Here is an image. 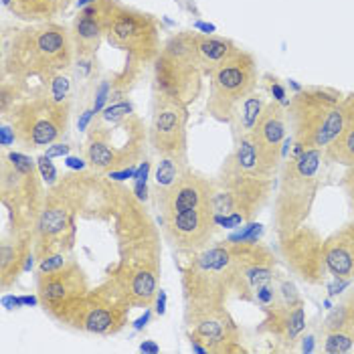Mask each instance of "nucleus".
<instances>
[{
	"label": "nucleus",
	"mask_w": 354,
	"mask_h": 354,
	"mask_svg": "<svg viewBox=\"0 0 354 354\" xmlns=\"http://www.w3.org/2000/svg\"><path fill=\"white\" fill-rule=\"evenodd\" d=\"M113 235L118 259L106 273L132 308H152L160 292L162 275V237L146 203L122 185L115 213Z\"/></svg>",
	"instance_id": "obj_1"
},
{
	"label": "nucleus",
	"mask_w": 354,
	"mask_h": 354,
	"mask_svg": "<svg viewBox=\"0 0 354 354\" xmlns=\"http://www.w3.org/2000/svg\"><path fill=\"white\" fill-rule=\"evenodd\" d=\"M215 191V178L189 168L176 185L154 196L164 241L174 251L191 257L211 245L218 229L213 205Z\"/></svg>",
	"instance_id": "obj_2"
},
{
	"label": "nucleus",
	"mask_w": 354,
	"mask_h": 354,
	"mask_svg": "<svg viewBox=\"0 0 354 354\" xmlns=\"http://www.w3.org/2000/svg\"><path fill=\"white\" fill-rule=\"evenodd\" d=\"M75 49L71 28L53 21L17 28L2 43V77L49 82L73 67Z\"/></svg>",
	"instance_id": "obj_3"
},
{
	"label": "nucleus",
	"mask_w": 354,
	"mask_h": 354,
	"mask_svg": "<svg viewBox=\"0 0 354 354\" xmlns=\"http://www.w3.org/2000/svg\"><path fill=\"white\" fill-rule=\"evenodd\" d=\"M324 158V150L306 148L300 154H292L281 162L272 215L277 239L306 225L320 191V172Z\"/></svg>",
	"instance_id": "obj_4"
},
{
	"label": "nucleus",
	"mask_w": 354,
	"mask_h": 354,
	"mask_svg": "<svg viewBox=\"0 0 354 354\" xmlns=\"http://www.w3.org/2000/svg\"><path fill=\"white\" fill-rule=\"evenodd\" d=\"M47 185L37 160L25 152L0 154V203L8 213V235L32 237V229L47 201Z\"/></svg>",
	"instance_id": "obj_5"
},
{
	"label": "nucleus",
	"mask_w": 354,
	"mask_h": 354,
	"mask_svg": "<svg viewBox=\"0 0 354 354\" xmlns=\"http://www.w3.org/2000/svg\"><path fill=\"white\" fill-rule=\"evenodd\" d=\"M273 180L275 172L261 162L251 134L235 140L233 150L223 160L215 178L218 189L231 196L235 211L245 223L255 221L270 203Z\"/></svg>",
	"instance_id": "obj_6"
},
{
	"label": "nucleus",
	"mask_w": 354,
	"mask_h": 354,
	"mask_svg": "<svg viewBox=\"0 0 354 354\" xmlns=\"http://www.w3.org/2000/svg\"><path fill=\"white\" fill-rule=\"evenodd\" d=\"M344 95L332 87H301L288 106V122L296 148L324 150L342 128Z\"/></svg>",
	"instance_id": "obj_7"
},
{
	"label": "nucleus",
	"mask_w": 354,
	"mask_h": 354,
	"mask_svg": "<svg viewBox=\"0 0 354 354\" xmlns=\"http://www.w3.org/2000/svg\"><path fill=\"white\" fill-rule=\"evenodd\" d=\"M185 306H227L235 296V253L229 239L191 255L183 268Z\"/></svg>",
	"instance_id": "obj_8"
},
{
	"label": "nucleus",
	"mask_w": 354,
	"mask_h": 354,
	"mask_svg": "<svg viewBox=\"0 0 354 354\" xmlns=\"http://www.w3.org/2000/svg\"><path fill=\"white\" fill-rule=\"evenodd\" d=\"M148 128L144 120L132 113L118 124H91L87 130L83 158L89 168L102 174L138 166L146 156Z\"/></svg>",
	"instance_id": "obj_9"
},
{
	"label": "nucleus",
	"mask_w": 354,
	"mask_h": 354,
	"mask_svg": "<svg viewBox=\"0 0 354 354\" xmlns=\"http://www.w3.org/2000/svg\"><path fill=\"white\" fill-rule=\"evenodd\" d=\"M194 30L170 35L154 65V91L164 93L185 106H191L203 91V65L198 61Z\"/></svg>",
	"instance_id": "obj_10"
},
{
	"label": "nucleus",
	"mask_w": 354,
	"mask_h": 354,
	"mask_svg": "<svg viewBox=\"0 0 354 354\" xmlns=\"http://www.w3.org/2000/svg\"><path fill=\"white\" fill-rule=\"evenodd\" d=\"M130 310L132 306L124 298V294L106 277L97 288H91L87 296L55 310L49 318L75 332L113 336L128 326Z\"/></svg>",
	"instance_id": "obj_11"
},
{
	"label": "nucleus",
	"mask_w": 354,
	"mask_h": 354,
	"mask_svg": "<svg viewBox=\"0 0 354 354\" xmlns=\"http://www.w3.org/2000/svg\"><path fill=\"white\" fill-rule=\"evenodd\" d=\"M71 118V102H59L49 93L25 97L6 120L23 150H43L65 136Z\"/></svg>",
	"instance_id": "obj_12"
},
{
	"label": "nucleus",
	"mask_w": 354,
	"mask_h": 354,
	"mask_svg": "<svg viewBox=\"0 0 354 354\" xmlns=\"http://www.w3.org/2000/svg\"><path fill=\"white\" fill-rule=\"evenodd\" d=\"M209 80L207 113L221 124H229L237 106L257 89V61L249 51L237 49L213 69Z\"/></svg>",
	"instance_id": "obj_13"
},
{
	"label": "nucleus",
	"mask_w": 354,
	"mask_h": 354,
	"mask_svg": "<svg viewBox=\"0 0 354 354\" xmlns=\"http://www.w3.org/2000/svg\"><path fill=\"white\" fill-rule=\"evenodd\" d=\"M122 183L95 170H73L59 178L49 191L59 194L82 218L109 221L113 218Z\"/></svg>",
	"instance_id": "obj_14"
},
{
	"label": "nucleus",
	"mask_w": 354,
	"mask_h": 354,
	"mask_svg": "<svg viewBox=\"0 0 354 354\" xmlns=\"http://www.w3.org/2000/svg\"><path fill=\"white\" fill-rule=\"evenodd\" d=\"M106 41L126 55L152 65L162 49L160 21L150 12L126 6L115 0L106 21Z\"/></svg>",
	"instance_id": "obj_15"
},
{
	"label": "nucleus",
	"mask_w": 354,
	"mask_h": 354,
	"mask_svg": "<svg viewBox=\"0 0 354 354\" xmlns=\"http://www.w3.org/2000/svg\"><path fill=\"white\" fill-rule=\"evenodd\" d=\"M185 326L191 340H198L209 354L247 353L241 330L227 306H185Z\"/></svg>",
	"instance_id": "obj_16"
},
{
	"label": "nucleus",
	"mask_w": 354,
	"mask_h": 354,
	"mask_svg": "<svg viewBox=\"0 0 354 354\" xmlns=\"http://www.w3.org/2000/svg\"><path fill=\"white\" fill-rule=\"evenodd\" d=\"M75 211L53 191H47V201L32 229V251L37 261L53 253H71L77 235Z\"/></svg>",
	"instance_id": "obj_17"
},
{
	"label": "nucleus",
	"mask_w": 354,
	"mask_h": 354,
	"mask_svg": "<svg viewBox=\"0 0 354 354\" xmlns=\"http://www.w3.org/2000/svg\"><path fill=\"white\" fill-rule=\"evenodd\" d=\"M277 255L288 272L308 286H322L326 281L324 237L308 225L277 239Z\"/></svg>",
	"instance_id": "obj_18"
},
{
	"label": "nucleus",
	"mask_w": 354,
	"mask_h": 354,
	"mask_svg": "<svg viewBox=\"0 0 354 354\" xmlns=\"http://www.w3.org/2000/svg\"><path fill=\"white\" fill-rule=\"evenodd\" d=\"M189 106L154 91L152 120L148 126V142L158 156L189 158L187 140Z\"/></svg>",
	"instance_id": "obj_19"
},
{
	"label": "nucleus",
	"mask_w": 354,
	"mask_h": 354,
	"mask_svg": "<svg viewBox=\"0 0 354 354\" xmlns=\"http://www.w3.org/2000/svg\"><path fill=\"white\" fill-rule=\"evenodd\" d=\"M235 253V296L239 300H255V292L261 286L279 279L277 255L272 247L259 241H231Z\"/></svg>",
	"instance_id": "obj_20"
},
{
	"label": "nucleus",
	"mask_w": 354,
	"mask_h": 354,
	"mask_svg": "<svg viewBox=\"0 0 354 354\" xmlns=\"http://www.w3.org/2000/svg\"><path fill=\"white\" fill-rule=\"evenodd\" d=\"M91 292V283L87 273L75 259H67V263L55 272H37V296L39 306L49 314L55 310L80 300Z\"/></svg>",
	"instance_id": "obj_21"
},
{
	"label": "nucleus",
	"mask_w": 354,
	"mask_h": 354,
	"mask_svg": "<svg viewBox=\"0 0 354 354\" xmlns=\"http://www.w3.org/2000/svg\"><path fill=\"white\" fill-rule=\"evenodd\" d=\"M255 150L272 172L277 174L288 146V111L277 102H268L257 124L251 130Z\"/></svg>",
	"instance_id": "obj_22"
},
{
	"label": "nucleus",
	"mask_w": 354,
	"mask_h": 354,
	"mask_svg": "<svg viewBox=\"0 0 354 354\" xmlns=\"http://www.w3.org/2000/svg\"><path fill=\"white\" fill-rule=\"evenodd\" d=\"M263 322L259 324V332L272 336L277 344L288 351H294L306 332V301L277 300L272 306H263Z\"/></svg>",
	"instance_id": "obj_23"
},
{
	"label": "nucleus",
	"mask_w": 354,
	"mask_h": 354,
	"mask_svg": "<svg viewBox=\"0 0 354 354\" xmlns=\"http://www.w3.org/2000/svg\"><path fill=\"white\" fill-rule=\"evenodd\" d=\"M324 259L334 279L354 281V218L324 237Z\"/></svg>",
	"instance_id": "obj_24"
},
{
	"label": "nucleus",
	"mask_w": 354,
	"mask_h": 354,
	"mask_svg": "<svg viewBox=\"0 0 354 354\" xmlns=\"http://www.w3.org/2000/svg\"><path fill=\"white\" fill-rule=\"evenodd\" d=\"M37 257L32 251L30 237H15L8 235L0 243V288L6 292L12 288L19 277L28 270H32Z\"/></svg>",
	"instance_id": "obj_25"
},
{
	"label": "nucleus",
	"mask_w": 354,
	"mask_h": 354,
	"mask_svg": "<svg viewBox=\"0 0 354 354\" xmlns=\"http://www.w3.org/2000/svg\"><path fill=\"white\" fill-rule=\"evenodd\" d=\"M324 156L330 162L354 166V91L342 100V128L324 148Z\"/></svg>",
	"instance_id": "obj_26"
},
{
	"label": "nucleus",
	"mask_w": 354,
	"mask_h": 354,
	"mask_svg": "<svg viewBox=\"0 0 354 354\" xmlns=\"http://www.w3.org/2000/svg\"><path fill=\"white\" fill-rule=\"evenodd\" d=\"M194 43H196V53H198V61L203 65L205 75H211L217 65H221L227 57H231L239 49L231 39L217 37V35H198L196 32Z\"/></svg>",
	"instance_id": "obj_27"
},
{
	"label": "nucleus",
	"mask_w": 354,
	"mask_h": 354,
	"mask_svg": "<svg viewBox=\"0 0 354 354\" xmlns=\"http://www.w3.org/2000/svg\"><path fill=\"white\" fill-rule=\"evenodd\" d=\"M266 106H268V102L257 91L247 95L245 100L237 106L231 122H229V126L233 130V140H239V138L251 134L253 126L257 124V120H259V115H261Z\"/></svg>",
	"instance_id": "obj_28"
},
{
	"label": "nucleus",
	"mask_w": 354,
	"mask_h": 354,
	"mask_svg": "<svg viewBox=\"0 0 354 354\" xmlns=\"http://www.w3.org/2000/svg\"><path fill=\"white\" fill-rule=\"evenodd\" d=\"M2 8L28 23H45L57 17L51 0H2Z\"/></svg>",
	"instance_id": "obj_29"
},
{
	"label": "nucleus",
	"mask_w": 354,
	"mask_h": 354,
	"mask_svg": "<svg viewBox=\"0 0 354 354\" xmlns=\"http://www.w3.org/2000/svg\"><path fill=\"white\" fill-rule=\"evenodd\" d=\"M334 330H342L344 334L351 336V340L354 342V288L346 296H342V300L336 306L330 308L328 316L320 326L322 334L334 332Z\"/></svg>",
	"instance_id": "obj_30"
},
{
	"label": "nucleus",
	"mask_w": 354,
	"mask_h": 354,
	"mask_svg": "<svg viewBox=\"0 0 354 354\" xmlns=\"http://www.w3.org/2000/svg\"><path fill=\"white\" fill-rule=\"evenodd\" d=\"M189 158H178V156H160L154 170V187H152V196H158L166 192L176 180L189 170Z\"/></svg>",
	"instance_id": "obj_31"
},
{
	"label": "nucleus",
	"mask_w": 354,
	"mask_h": 354,
	"mask_svg": "<svg viewBox=\"0 0 354 354\" xmlns=\"http://www.w3.org/2000/svg\"><path fill=\"white\" fill-rule=\"evenodd\" d=\"M146 69V63H142L136 57H126V65L120 73H115L109 82H111V104L113 102H122L126 100V95L134 89V85L140 82L142 73Z\"/></svg>",
	"instance_id": "obj_32"
},
{
	"label": "nucleus",
	"mask_w": 354,
	"mask_h": 354,
	"mask_svg": "<svg viewBox=\"0 0 354 354\" xmlns=\"http://www.w3.org/2000/svg\"><path fill=\"white\" fill-rule=\"evenodd\" d=\"M25 95H27V82L2 77V83H0V118L6 120L8 113L25 100Z\"/></svg>",
	"instance_id": "obj_33"
},
{
	"label": "nucleus",
	"mask_w": 354,
	"mask_h": 354,
	"mask_svg": "<svg viewBox=\"0 0 354 354\" xmlns=\"http://www.w3.org/2000/svg\"><path fill=\"white\" fill-rule=\"evenodd\" d=\"M134 113V106L128 102V100H122V102H113L109 104L108 108L102 109L97 115H95V124H118L122 120H126L128 115Z\"/></svg>",
	"instance_id": "obj_34"
},
{
	"label": "nucleus",
	"mask_w": 354,
	"mask_h": 354,
	"mask_svg": "<svg viewBox=\"0 0 354 354\" xmlns=\"http://www.w3.org/2000/svg\"><path fill=\"white\" fill-rule=\"evenodd\" d=\"M324 336V353L330 354H344L351 353L354 348V342L351 340L348 334H344L342 330H334V332H326Z\"/></svg>",
	"instance_id": "obj_35"
},
{
	"label": "nucleus",
	"mask_w": 354,
	"mask_h": 354,
	"mask_svg": "<svg viewBox=\"0 0 354 354\" xmlns=\"http://www.w3.org/2000/svg\"><path fill=\"white\" fill-rule=\"evenodd\" d=\"M37 166H39V172H41V176H43V180H45V185H47V189H51L55 187L57 183H59V172H57V168H55L53 158H49L47 154H43V156H39L37 158Z\"/></svg>",
	"instance_id": "obj_36"
},
{
	"label": "nucleus",
	"mask_w": 354,
	"mask_h": 354,
	"mask_svg": "<svg viewBox=\"0 0 354 354\" xmlns=\"http://www.w3.org/2000/svg\"><path fill=\"white\" fill-rule=\"evenodd\" d=\"M111 102V82L109 80H104L95 87V97H93V106L91 108L95 109V113H100L102 109H106Z\"/></svg>",
	"instance_id": "obj_37"
},
{
	"label": "nucleus",
	"mask_w": 354,
	"mask_h": 354,
	"mask_svg": "<svg viewBox=\"0 0 354 354\" xmlns=\"http://www.w3.org/2000/svg\"><path fill=\"white\" fill-rule=\"evenodd\" d=\"M261 233H263L261 225H259V223L249 221V223H245L243 231H241V233L231 235V237H229V241H259Z\"/></svg>",
	"instance_id": "obj_38"
},
{
	"label": "nucleus",
	"mask_w": 354,
	"mask_h": 354,
	"mask_svg": "<svg viewBox=\"0 0 354 354\" xmlns=\"http://www.w3.org/2000/svg\"><path fill=\"white\" fill-rule=\"evenodd\" d=\"M67 259H69V255H67V253H53V255H47L45 259H41V261H39L37 272L39 273L55 272V270L63 268V266L67 263Z\"/></svg>",
	"instance_id": "obj_39"
},
{
	"label": "nucleus",
	"mask_w": 354,
	"mask_h": 354,
	"mask_svg": "<svg viewBox=\"0 0 354 354\" xmlns=\"http://www.w3.org/2000/svg\"><path fill=\"white\" fill-rule=\"evenodd\" d=\"M340 189L346 194V201H348V207H351L354 218V166H346V170L340 178Z\"/></svg>",
	"instance_id": "obj_40"
},
{
	"label": "nucleus",
	"mask_w": 354,
	"mask_h": 354,
	"mask_svg": "<svg viewBox=\"0 0 354 354\" xmlns=\"http://www.w3.org/2000/svg\"><path fill=\"white\" fill-rule=\"evenodd\" d=\"M277 292H279V300L281 301L294 304V301L301 300L300 292H298V288H296V283H294V281L279 279V288H277Z\"/></svg>",
	"instance_id": "obj_41"
},
{
	"label": "nucleus",
	"mask_w": 354,
	"mask_h": 354,
	"mask_svg": "<svg viewBox=\"0 0 354 354\" xmlns=\"http://www.w3.org/2000/svg\"><path fill=\"white\" fill-rule=\"evenodd\" d=\"M93 63H95V57H75L73 65H75V73L80 80H87L93 73Z\"/></svg>",
	"instance_id": "obj_42"
},
{
	"label": "nucleus",
	"mask_w": 354,
	"mask_h": 354,
	"mask_svg": "<svg viewBox=\"0 0 354 354\" xmlns=\"http://www.w3.org/2000/svg\"><path fill=\"white\" fill-rule=\"evenodd\" d=\"M268 82H270V91H272L273 102H277V104H281V106H288L290 100H288L286 87L277 82V80H272V77H268Z\"/></svg>",
	"instance_id": "obj_43"
},
{
	"label": "nucleus",
	"mask_w": 354,
	"mask_h": 354,
	"mask_svg": "<svg viewBox=\"0 0 354 354\" xmlns=\"http://www.w3.org/2000/svg\"><path fill=\"white\" fill-rule=\"evenodd\" d=\"M0 146H2V150H8L15 142H17V134H15V130H12V126L8 124V122H2V130H0Z\"/></svg>",
	"instance_id": "obj_44"
},
{
	"label": "nucleus",
	"mask_w": 354,
	"mask_h": 354,
	"mask_svg": "<svg viewBox=\"0 0 354 354\" xmlns=\"http://www.w3.org/2000/svg\"><path fill=\"white\" fill-rule=\"evenodd\" d=\"M138 166H126V168H118V170H111L108 176L111 180H118V183H124L128 178H134Z\"/></svg>",
	"instance_id": "obj_45"
},
{
	"label": "nucleus",
	"mask_w": 354,
	"mask_h": 354,
	"mask_svg": "<svg viewBox=\"0 0 354 354\" xmlns=\"http://www.w3.org/2000/svg\"><path fill=\"white\" fill-rule=\"evenodd\" d=\"M69 152H71V146H67V144H57V142H55V144H51V146L47 148L45 154H47L49 158H57V156H67Z\"/></svg>",
	"instance_id": "obj_46"
},
{
	"label": "nucleus",
	"mask_w": 354,
	"mask_h": 354,
	"mask_svg": "<svg viewBox=\"0 0 354 354\" xmlns=\"http://www.w3.org/2000/svg\"><path fill=\"white\" fill-rule=\"evenodd\" d=\"M65 164H67V168L69 170H87L89 168V164H87V160L85 158H77V156H67L65 158Z\"/></svg>",
	"instance_id": "obj_47"
},
{
	"label": "nucleus",
	"mask_w": 354,
	"mask_h": 354,
	"mask_svg": "<svg viewBox=\"0 0 354 354\" xmlns=\"http://www.w3.org/2000/svg\"><path fill=\"white\" fill-rule=\"evenodd\" d=\"M95 115H97V113H95V109H93V108L85 109V111H83L82 115H80V122H77V128H80L82 132H85V130H87V126H89V122H91V120H93Z\"/></svg>",
	"instance_id": "obj_48"
},
{
	"label": "nucleus",
	"mask_w": 354,
	"mask_h": 354,
	"mask_svg": "<svg viewBox=\"0 0 354 354\" xmlns=\"http://www.w3.org/2000/svg\"><path fill=\"white\" fill-rule=\"evenodd\" d=\"M154 312H156L158 316H164V314H166V292H164V290L158 292V296H156V300H154Z\"/></svg>",
	"instance_id": "obj_49"
},
{
	"label": "nucleus",
	"mask_w": 354,
	"mask_h": 354,
	"mask_svg": "<svg viewBox=\"0 0 354 354\" xmlns=\"http://www.w3.org/2000/svg\"><path fill=\"white\" fill-rule=\"evenodd\" d=\"M150 318H152V310H150V308H146V310H144V314H142V316L138 318L136 322H134V330H136V332L144 330V328L148 326Z\"/></svg>",
	"instance_id": "obj_50"
},
{
	"label": "nucleus",
	"mask_w": 354,
	"mask_h": 354,
	"mask_svg": "<svg viewBox=\"0 0 354 354\" xmlns=\"http://www.w3.org/2000/svg\"><path fill=\"white\" fill-rule=\"evenodd\" d=\"M2 306L8 308V310L21 308V306H23V298H21V296H4V298H2Z\"/></svg>",
	"instance_id": "obj_51"
},
{
	"label": "nucleus",
	"mask_w": 354,
	"mask_h": 354,
	"mask_svg": "<svg viewBox=\"0 0 354 354\" xmlns=\"http://www.w3.org/2000/svg\"><path fill=\"white\" fill-rule=\"evenodd\" d=\"M140 353H160V346L156 344V342H152V340H144L142 344H140Z\"/></svg>",
	"instance_id": "obj_52"
},
{
	"label": "nucleus",
	"mask_w": 354,
	"mask_h": 354,
	"mask_svg": "<svg viewBox=\"0 0 354 354\" xmlns=\"http://www.w3.org/2000/svg\"><path fill=\"white\" fill-rule=\"evenodd\" d=\"M71 2H73V0H51V4H53V8L57 15L65 12V10L71 6Z\"/></svg>",
	"instance_id": "obj_53"
},
{
	"label": "nucleus",
	"mask_w": 354,
	"mask_h": 354,
	"mask_svg": "<svg viewBox=\"0 0 354 354\" xmlns=\"http://www.w3.org/2000/svg\"><path fill=\"white\" fill-rule=\"evenodd\" d=\"M300 342H301V346H300L301 353H312V351H314V338H312V336H306V338L301 336Z\"/></svg>",
	"instance_id": "obj_54"
},
{
	"label": "nucleus",
	"mask_w": 354,
	"mask_h": 354,
	"mask_svg": "<svg viewBox=\"0 0 354 354\" xmlns=\"http://www.w3.org/2000/svg\"><path fill=\"white\" fill-rule=\"evenodd\" d=\"M189 340H191V338H189ZM191 351L196 354H209L207 353V348H205L198 340H191Z\"/></svg>",
	"instance_id": "obj_55"
},
{
	"label": "nucleus",
	"mask_w": 354,
	"mask_h": 354,
	"mask_svg": "<svg viewBox=\"0 0 354 354\" xmlns=\"http://www.w3.org/2000/svg\"><path fill=\"white\" fill-rule=\"evenodd\" d=\"M196 28L205 30L207 35H213V32H215V27H213V25H205V23H196Z\"/></svg>",
	"instance_id": "obj_56"
},
{
	"label": "nucleus",
	"mask_w": 354,
	"mask_h": 354,
	"mask_svg": "<svg viewBox=\"0 0 354 354\" xmlns=\"http://www.w3.org/2000/svg\"><path fill=\"white\" fill-rule=\"evenodd\" d=\"M91 2H95V0H77V4H80V6H87V4H91Z\"/></svg>",
	"instance_id": "obj_57"
}]
</instances>
